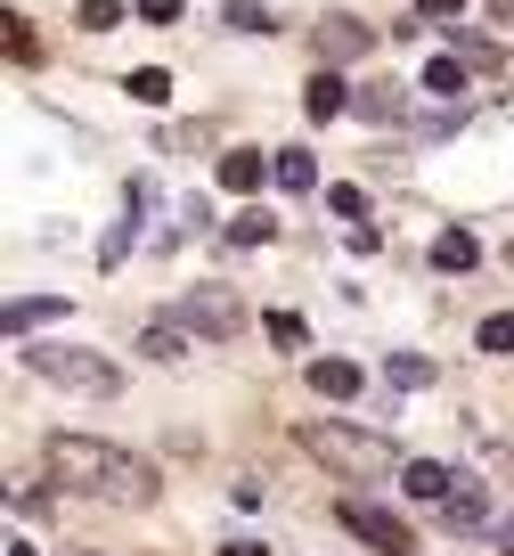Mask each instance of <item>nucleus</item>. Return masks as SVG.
<instances>
[{
  "mask_svg": "<svg viewBox=\"0 0 514 556\" xmlns=\"http://www.w3.org/2000/svg\"><path fill=\"white\" fill-rule=\"evenodd\" d=\"M41 467H50L57 491H82V500H106V507H155L164 500V475H155L139 451L99 442V434H50Z\"/></svg>",
  "mask_w": 514,
  "mask_h": 556,
  "instance_id": "nucleus-1",
  "label": "nucleus"
},
{
  "mask_svg": "<svg viewBox=\"0 0 514 556\" xmlns=\"http://www.w3.org/2000/svg\"><path fill=\"white\" fill-rule=\"evenodd\" d=\"M294 442H303L310 467L343 475V483H360V491L368 483H400V467H409L393 434H376V426H343V417H310Z\"/></svg>",
  "mask_w": 514,
  "mask_h": 556,
  "instance_id": "nucleus-2",
  "label": "nucleus"
},
{
  "mask_svg": "<svg viewBox=\"0 0 514 556\" xmlns=\"http://www.w3.org/2000/svg\"><path fill=\"white\" fill-rule=\"evenodd\" d=\"M17 361L34 368V377L66 384V393H90V401H115L123 393V368L106 361V352H82V344H17Z\"/></svg>",
  "mask_w": 514,
  "mask_h": 556,
  "instance_id": "nucleus-3",
  "label": "nucleus"
},
{
  "mask_svg": "<svg viewBox=\"0 0 514 556\" xmlns=\"http://www.w3.org/2000/svg\"><path fill=\"white\" fill-rule=\"evenodd\" d=\"M335 516H343V532H360V540H368V548H376V556H416L409 523H400L393 507H376V500H368V491H343V507H335Z\"/></svg>",
  "mask_w": 514,
  "mask_h": 556,
  "instance_id": "nucleus-4",
  "label": "nucleus"
},
{
  "mask_svg": "<svg viewBox=\"0 0 514 556\" xmlns=\"http://www.w3.org/2000/svg\"><path fill=\"white\" fill-rule=\"evenodd\" d=\"M171 319H180L189 336H213V344H229V336L245 328V303L229 295V287H196V295H180V312H171Z\"/></svg>",
  "mask_w": 514,
  "mask_h": 556,
  "instance_id": "nucleus-5",
  "label": "nucleus"
},
{
  "mask_svg": "<svg viewBox=\"0 0 514 556\" xmlns=\"http://www.w3.org/2000/svg\"><path fill=\"white\" fill-rule=\"evenodd\" d=\"M310 50H319V66H360L376 50V25L368 17H319L310 25Z\"/></svg>",
  "mask_w": 514,
  "mask_h": 556,
  "instance_id": "nucleus-6",
  "label": "nucleus"
},
{
  "mask_svg": "<svg viewBox=\"0 0 514 556\" xmlns=\"http://www.w3.org/2000/svg\"><path fill=\"white\" fill-rule=\"evenodd\" d=\"M351 106H360V123H384V131H393V123H409L416 90L409 83H384V74H360V83H351Z\"/></svg>",
  "mask_w": 514,
  "mask_h": 556,
  "instance_id": "nucleus-7",
  "label": "nucleus"
},
{
  "mask_svg": "<svg viewBox=\"0 0 514 556\" xmlns=\"http://www.w3.org/2000/svg\"><path fill=\"white\" fill-rule=\"evenodd\" d=\"M360 384H368V368L343 361V352H319V361H310V393L319 401H360Z\"/></svg>",
  "mask_w": 514,
  "mask_h": 556,
  "instance_id": "nucleus-8",
  "label": "nucleus"
},
{
  "mask_svg": "<svg viewBox=\"0 0 514 556\" xmlns=\"http://www.w3.org/2000/svg\"><path fill=\"white\" fill-rule=\"evenodd\" d=\"M343 106H351V83H343V66H319V74L303 83V115H310V123H335Z\"/></svg>",
  "mask_w": 514,
  "mask_h": 556,
  "instance_id": "nucleus-9",
  "label": "nucleus"
},
{
  "mask_svg": "<svg viewBox=\"0 0 514 556\" xmlns=\"http://www.w3.org/2000/svg\"><path fill=\"white\" fill-rule=\"evenodd\" d=\"M57 319H66V295H17L0 328H9V344H25L34 328H57Z\"/></svg>",
  "mask_w": 514,
  "mask_h": 556,
  "instance_id": "nucleus-10",
  "label": "nucleus"
},
{
  "mask_svg": "<svg viewBox=\"0 0 514 556\" xmlns=\"http://www.w3.org/2000/svg\"><path fill=\"white\" fill-rule=\"evenodd\" d=\"M441 523L449 532H481V523H490V491H481L474 475H458V491L441 500Z\"/></svg>",
  "mask_w": 514,
  "mask_h": 556,
  "instance_id": "nucleus-11",
  "label": "nucleus"
},
{
  "mask_svg": "<svg viewBox=\"0 0 514 556\" xmlns=\"http://www.w3.org/2000/svg\"><path fill=\"white\" fill-rule=\"evenodd\" d=\"M400 491L425 500V507H441L449 491H458V467H441V458H409V467H400Z\"/></svg>",
  "mask_w": 514,
  "mask_h": 556,
  "instance_id": "nucleus-12",
  "label": "nucleus"
},
{
  "mask_svg": "<svg viewBox=\"0 0 514 556\" xmlns=\"http://www.w3.org/2000/svg\"><path fill=\"white\" fill-rule=\"evenodd\" d=\"M270 180H278L286 197H310V189H319V156H310V148H278V156H270Z\"/></svg>",
  "mask_w": 514,
  "mask_h": 556,
  "instance_id": "nucleus-13",
  "label": "nucleus"
},
{
  "mask_svg": "<svg viewBox=\"0 0 514 556\" xmlns=\"http://www.w3.org/2000/svg\"><path fill=\"white\" fill-rule=\"evenodd\" d=\"M139 352H147V361H189V328H180V319H147V328H139Z\"/></svg>",
  "mask_w": 514,
  "mask_h": 556,
  "instance_id": "nucleus-14",
  "label": "nucleus"
},
{
  "mask_svg": "<svg viewBox=\"0 0 514 556\" xmlns=\"http://www.w3.org/2000/svg\"><path fill=\"white\" fill-rule=\"evenodd\" d=\"M416 83H425V99H465V90H474V66H465V58H433Z\"/></svg>",
  "mask_w": 514,
  "mask_h": 556,
  "instance_id": "nucleus-15",
  "label": "nucleus"
},
{
  "mask_svg": "<svg viewBox=\"0 0 514 556\" xmlns=\"http://www.w3.org/2000/svg\"><path fill=\"white\" fill-rule=\"evenodd\" d=\"M433 270H449V278L481 270V245L465 238V229H441V238H433Z\"/></svg>",
  "mask_w": 514,
  "mask_h": 556,
  "instance_id": "nucleus-16",
  "label": "nucleus"
},
{
  "mask_svg": "<svg viewBox=\"0 0 514 556\" xmlns=\"http://www.w3.org/2000/svg\"><path fill=\"white\" fill-rule=\"evenodd\" d=\"M261 180H270V156H254V148H229V156H221V189L254 197Z\"/></svg>",
  "mask_w": 514,
  "mask_h": 556,
  "instance_id": "nucleus-17",
  "label": "nucleus"
},
{
  "mask_svg": "<svg viewBox=\"0 0 514 556\" xmlns=\"http://www.w3.org/2000/svg\"><path fill=\"white\" fill-rule=\"evenodd\" d=\"M449 41H458V58H465V66H474V74H498V66H506V50H498V34H474V25H449Z\"/></svg>",
  "mask_w": 514,
  "mask_h": 556,
  "instance_id": "nucleus-18",
  "label": "nucleus"
},
{
  "mask_svg": "<svg viewBox=\"0 0 514 556\" xmlns=\"http://www.w3.org/2000/svg\"><path fill=\"white\" fill-rule=\"evenodd\" d=\"M123 90H131L139 106H171V74L164 66H131V74H123Z\"/></svg>",
  "mask_w": 514,
  "mask_h": 556,
  "instance_id": "nucleus-19",
  "label": "nucleus"
},
{
  "mask_svg": "<svg viewBox=\"0 0 514 556\" xmlns=\"http://www.w3.org/2000/svg\"><path fill=\"white\" fill-rule=\"evenodd\" d=\"M261 328H270V344H278V352H303V344H310L303 312H261Z\"/></svg>",
  "mask_w": 514,
  "mask_h": 556,
  "instance_id": "nucleus-20",
  "label": "nucleus"
},
{
  "mask_svg": "<svg viewBox=\"0 0 514 556\" xmlns=\"http://www.w3.org/2000/svg\"><path fill=\"white\" fill-rule=\"evenodd\" d=\"M221 25H237V34H278V17L261 9V0H229V9H221Z\"/></svg>",
  "mask_w": 514,
  "mask_h": 556,
  "instance_id": "nucleus-21",
  "label": "nucleus"
},
{
  "mask_svg": "<svg viewBox=\"0 0 514 556\" xmlns=\"http://www.w3.org/2000/svg\"><path fill=\"white\" fill-rule=\"evenodd\" d=\"M0 34H9V66H41V41L25 17H0Z\"/></svg>",
  "mask_w": 514,
  "mask_h": 556,
  "instance_id": "nucleus-22",
  "label": "nucleus"
},
{
  "mask_svg": "<svg viewBox=\"0 0 514 556\" xmlns=\"http://www.w3.org/2000/svg\"><path fill=\"white\" fill-rule=\"evenodd\" d=\"M270 238H278V222H270V213H237L221 245H270Z\"/></svg>",
  "mask_w": 514,
  "mask_h": 556,
  "instance_id": "nucleus-23",
  "label": "nucleus"
},
{
  "mask_svg": "<svg viewBox=\"0 0 514 556\" xmlns=\"http://www.w3.org/2000/svg\"><path fill=\"white\" fill-rule=\"evenodd\" d=\"M384 377H393L400 393H416V384H433V361H416V352H393V361H384Z\"/></svg>",
  "mask_w": 514,
  "mask_h": 556,
  "instance_id": "nucleus-24",
  "label": "nucleus"
},
{
  "mask_svg": "<svg viewBox=\"0 0 514 556\" xmlns=\"http://www.w3.org/2000/svg\"><path fill=\"white\" fill-rule=\"evenodd\" d=\"M474 344L490 352V361H506V352H514V312H490V319H481V336H474Z\"/></svg>",
  "mask_w": 514,
  "mask_h": 556,
  "instance_id": "nucleus-25",
  "label": "nucleus"
},
{
  "mask_svg": "<svg viewBox=\"0 0 514 556\" xmlns=\"http://www.w3.org/2000/svg\"><path fill=\"white\" fill-rule=\"evenodd\" d=\"M123 25V0H82V34H115Z\"/></svg>",
  "mask_w": 514,
  "mask_h": 556,
  "instance_id": "nucleus-26",
  "label": "nucleus"
},
{
  "mask_svg": "<svg viewBox=\"0 0 514 556\" xmlns=\"http://www.w3.org/2000/svg\"><path fill=\"white\" fill-rule=\"evenodd\" d=\"M326 213H343V229H351V222H368V197L360 189H326Z\"/></svg>",
  "mask_w": 514,
  "mask_h": 556,
  "instance_id": "nucleus-27",
  "label": "nucleus"
},
{
  "mask_svg": "<svg viewBox=\"0 0 514 556\" xmlns=\"http://www.w3.org/2000/svg\"><path fill=\"white\" fill-rule=\"evenodd\" d=\"M131 229H139V213H123L115 229H106V245H99V262H123V245H131Z\"/></svg>",
  "mask_w": 514,
  "mask_h": 556,
  "instance_id": "nucleus-28",
  "label": "nucleus"
},
{
  "mask_svg": "<svg viewBox=\"0 0 514 556\" xmlns=\"http://www.w3.org/2000/svg\"><path fill=\"white\" fill-rule=\"evenodd\" d=\"M139 17H147V25H171V17H180V0H139Z\"/></svg>",
  "mask_w": 514,
  "mask_h": 556,
  "instance_id": "nucleus-29",
  "label": "nucleus"
},
{
  "mask_svg": "<svg viewBox=\"0 0 514 556\" xmlns=\"http://www.w3.org/2000/svg\"><path fill=\"white\" fill-rule=\"evenodd\" d=\"M416 9H425L433 25H458V9H465V0H416Z\"/></svg>",
  "mask_w": 514,
  "mask_h": 556,
  "instance_id": "nucleus-30",
  "label": "nucleus"
},
{
  "mask_svg": "<svg viewBox=\"0 0 514 556\" xmlns=\"http://www.w3.org/2000/svg\"><path fill=\"white\" fill-rule=\"evenodd\" d=\"M498 556H514V516H506V523H498Z\"/></svg>",
  "mask_w": 514,
  "mask_h": 556,
  "instance_id": "nucleus-31",
  "label": "nucleus"
},
{
  "mask_svg": "<svg viewBox=\"0 0 514 556\" xmlns=\"http://www.w3.org/2000/svg\"><path fill=\"white\" fill-rule=\"evenodd\" d=\"M9 556H41V548H34V540H9Z\"/></svg>",
  "mask_w": 514,
  "mask_h": 556,
  "instance_id": "nucleus-32",
  "label": "nucleus"
},
{
  "mask_svg": "<svg viewBox=\"0 0 514 556\" xmlns=\"http://www.w3.org/2000/svg\"><path fill=\"white\" fill-rule=\"evenodd\" d=\"M490 17H514V0H490Z\"/></svg>",
  "mask_w": 514,
  "mask_h": 556,
  "instance_id": "nucleus-33",
  "label": "nucleus"
},
{
  "mask_svg": "<svg viewBox=\"0 0 514 556\" xmlns=\"http://www.w3.org/2000/svg\"><path fill=\"white\" fill-rule=\"evenodd\" d=\"M66 556H99V548H66Z\"/></svg>",
  "mask_w": 514,
  "mask_h": 556,
  "instance_id": "nucleus-34",
  "label": "nucleus"
},
{
  "mask_svg": "<svg viewBox=\"0 0 514 556\" xmlns=\"http://www.w3.org/2000/svg\"><path fill=\"white\" fill-rule=\"evenodd\" d=\"M506 270H514V245H506Z\"/></svg>",
  "mask_w": 514,
  "mask_h": 556,
  "instance_id": "nucleus-35",
  "label": "nucleus"
}]
</instances>
